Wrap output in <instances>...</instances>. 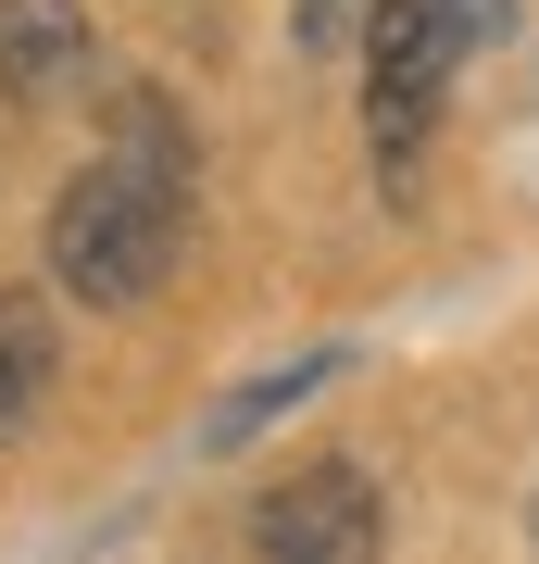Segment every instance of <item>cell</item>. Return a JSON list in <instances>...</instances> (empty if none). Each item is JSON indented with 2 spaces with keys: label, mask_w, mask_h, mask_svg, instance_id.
I'll return each instance as SVG.
<instances>
[{
  "label": "cell",
  "mask_w": 539,
  "mask_h": 564,
  "mask_svg": "<svg viewBox=\"0 0 539 564\" xmlns=\"http://www.w3.org/2000/svg\"><path fill=\"white\" fill-rule=\"evenodd\" d=\"M251 552L263 564H377L389 552V514H377V477L364 464H301L251 502Z\"/></svg>",
  "instance_id": "cell-3"
},
{
  "label": "cell",
  "mask_w": 539,
  "mask_h": 564,
  "mask_svg": "<svg viewBox=\"0 0 539 564\" xmlns=\"http://www.w3.org/2000/svg\"><path fill=\"white\" fill-rule=\"evenodd\" d=\"M326 377H339V351H301V364H277V377H251V389H239V402H226L214 426H201V440H214V452H239V440H251V426H277V414L301 402V389H326Z\"/></svg>",
  "instance_id": "cell-6"
},
{
  "label": "cell",
  "mask_w": 539,
  "mask_h": 564,
  "mask_svg": "<svg viewBox=\"0 0 539 564\" xmlns=\"http://www.w3.org/2000/svg\"><path fill=\"white\" fill-rule=\"evenodd\" d=\"M88 76V13L76 0H0V88L13 101H63Z\"/></svg>",
  "instance_id": "cell-4"
},
{
  "label": "cell",
  "mask_w": 539,
  "mask_h": 564,
  "mask_svg": "<svg viewBox=\"0 0 539 564\" xmlns=\"http://www.w3.org/2000/svg\"><path fill=\"white\" fill-rule=\"evenodd\" d=\"M51 377H63V351H51V302L0 289V440H13V426L51 402Z\"/></svg>",
  "instance_id": "cell-5"
},
{
  "label": "cell",
  "mask_w": 539,
  "mask_h": 564,
  "mask_svg": "<svg viewBox=\"0 0 539 564\" xmlns=\"http://www.w3.org/2000/svg\"><path fill=\"white\" fill-rule=\"evenodd\" d=\"M289 25H301V51H339L352 39V0H289Z\"/></svg>",
  "instance_id": "cell-7"
},
{
  "label": "cell",
  "mask_w": 539,
  "mask_h": 564,
  "mask_svg": "<svg viewBox=\"0 0 539 564\" xmlns=\"http://www.w3.org/2000/svg\"><path fill=\"white\" fill-rule=\"evenodd\" d=\"M502 25V0H364V126H377V163L414 176L427 126H440L464 51Z\"/></svg>",
  "instance_id": "cell-2"
},
{
  "label": "cell",
  "mask_w": 539,
  "mask_h": 564,
  "mask_svg": "<svg viewBox=\"0 0 539 564\" xmlns=\"http://www.w3.org/2000/svg\"><path fill=\"white\" fill-rule=\"evenodd\" d=\"M176 188H188V163L100 151L88 176L51 202V276L76 289V302H100V314L151 302L163 263H176Z\"/></svg>",
  "instance_id": "cell-1"
}]
</instances>
